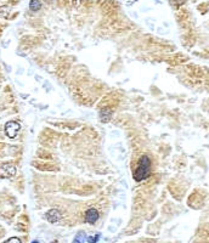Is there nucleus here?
Listing matches in <instances>:
<instances>
[{"label": "nucleus", "mask_w": 209, "mask_h": 243, "mask_svg": "<svg viewBox=\"0 0 209 243\" xmlns=\"http://www.w3.org/2000/svg\"><path fill=\"white\" fill-rule=\"evenodd\" d=\"M40 7H42V3L39 1V0H30L29 9L32 11H38V10H40Z\"/></svg>", "instance_id": "nucleus-7"}, {"label": "nucleus", "mask_w": 209, "mask_h": 243, "mask_svg": "<svg viewBox=\"0 0 209 243\" xmlns=\"http://www.w3.org/2000/svg\"><path fill=\"white\" fill-rule=\"evenodd\" d=\"M85 241H86V236H85V233L83 231H80V232H78L77 236H75V238L73 239L72 243H84Z\"/></svg>", "instance_id": "nucleus-8"}, {"label": "nucleus", "mask_w": 209, "mask_h": 243, "mask_svg": "<svg viewBox=\"0 0 209 243\" xmlns=\"http://www.w3.org/2000/svg\"><path fill=\"white\" fill-rule=\"evenodd\" d=\"M99 238H100V235L90 236V237H88V238H86V242H88V243H96V242L99 241Z\"/></svg>", "instance_id": "nucleus-9"}, {"label": "nucleus", "mask_w": 209, "mask_h": 243, "mask_svg": "<svg viewBox=\"0 0 209 243\" xmlns=\"http://www.w3.org/2000/svg\"><path fill=\"white\" fill-rule=\"evenodd\" d=\"M16 174V166L11 163H5L0 166V176L1 178H11Z\"/></svg>", "instance_id": "nucleus-3"}, {"label": "nucleus", "mask_w": 209, "mask_h": 243, "mask_svg": "<svg viewBox=\"0 0 209 243\" xmlns=\"http://www.w3.org/2000/svg\"><path fill=\"white\" fill-rule=\"evenodd\" d=\"M184 1H185V0H174V3H175V4H178V5L184 4Z\"/></svg>", "instance_id": "nucleus-11"}, {"label": "nucleus", "mask_w": 209, "mask_h": 243, "mask_svg": "<svg viewBox=\"0 0 209 243\" xmlns=\"http://www.w3.org/2000/svg\"><path fill=\"white\" fill-rule=\"evenodd\" d=\"M100 118L102 122H108L112 118V109H109L108 107L102 108L100 112Z\"/></svg>", "instance_id": "nucleus-6"}, {"label": "nucleus", "mask_w": 209, "mask_h": 243, "mask_svg": "<svg viewBox=\"0 0 209 243\" xmlns=\"http://www.w3.org/2000/svg\"><path fill=\"white\" fill-rule=\"evenodd\" d=\"M99 216L100 215H99V212L96 209H95V208H90L85 213V221L88 224H90V225H94V224L99 220Z\"/></svg>", "instance_id": "nucleus-4"}, {"label": "nucleus", "mask_w": 209, "mask_h": 243, "mask_svg": "<svg viewBox=\"0 0 209 243\" xmlns=\"http://www.w3.org/2000/svg\"><path fill=\"white\" fill-rule=\"evenodd\" d=\"M45 218H46V220H48L49 222L55 224V222H57V221L61 220L62 214H61V212L57 210V209H50V210L45 214Z\"/></svg>", "instance_id": "nucleus-5"}, {"label": "nucleus", "mask_w": 209, "mask_h": 243, "mask_svg": "<svg viewBox=\"0 0 209 243\" xmlns=\"http://www.w3.org/2000/svg\"><path fill=\"white\" fill-rule=\"evenodd\" d=\"M151 174V159L147 155H144L140 157L136 169L132 174V178H134L135 181L140 182L142 180H146Z\"/></svg>", "instance_id": "nucleus-1"}, {"label": "nucleus", "mask_w": 209, "mask_h": 243, "mask_svg": "<svg viewBox=\"0 0 209 243\" xmlns=\"http://www.w3.org/2000/svg\"><path fill=\"white\" fill-rule=\"evenodd\" d=\"M4 243H22V242H21V239L18 238V237H11L7 241H5Z\"/></svg>", "instance_id": "nucleus-10"}, {"label": "nucleus", "mask_w": 209, "mask_h": 243, "mask_svg": "<svg viewBox=\"0 0 209 243\" xmlns=\"http://www.w3.org/2000/svg\"><path fill=\"white\" fill-rule=\"evenodd\" d=\"M20 129H21V125L17 122H7L5 124V133L10 139L16 137L17 133L20 132Z\"/></svg>", "instance_id": "nucleus-2"}, {"label": "nucleus", "mask_w": 209, "mask_h": 243, "mask_svg": "<svg viewBox=\"0 0 209 243\" xmlns=\"http://www.w3.org/2000/svg\"><path fill=\"white\" fill-rule=\"evenodd\" d=\"M32 243H38V241H33V242H32Z\"/></svg>", "instance_id": "nucleus-13"}, {"label": "nucleus", "mask_w": 209, "mask_h": 243, "mask_svg": "<svg viewBox=\"0 0 209 243\" xmlns=\"http://www.w3.org/2000/svg\"><path fill=\"white\" fill-rule=\"evenodd\" d=\"M51 243H57V241H52V242H51Z\"/></svg>", "instance_id": "nucleus-12"}]
</instances>
